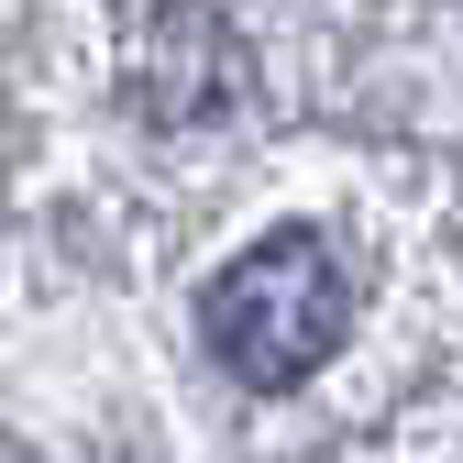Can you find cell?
<instances>
[{
    "instance_id": "cell-2",
    "label": "cell",
    "mask_w": 463,
    "mask_h": 463,
    "mask_svg": "<svg viewBox=\"0 0 463 463\" xmlns=\"http://www.w3.org/2000/svg\"><path fill=\"white\" fill-rule=\"evenodd\" d=\"M133 110L155 133H221L254 110V44L210 0H165L133 33Z\"/></svg>"
},
{
    "instance_id": "cell-1",
    "label": "cell",
    "mask_w": 463,
    "mask_h": 463,
    "mask_svg": "<svg viewBox=\"0 0 463 463\" xmlns=\"http://www.w3.org/2000/svg\"><path fill=\"white\" fill-rule=\"evenodd\" d=\"M342 331H354V265H342L309 221H287L265 232V243H243L210 287H199V342H210V364L232 386H309L331 354H342Z\"/></svg>"
}]
</instances>
